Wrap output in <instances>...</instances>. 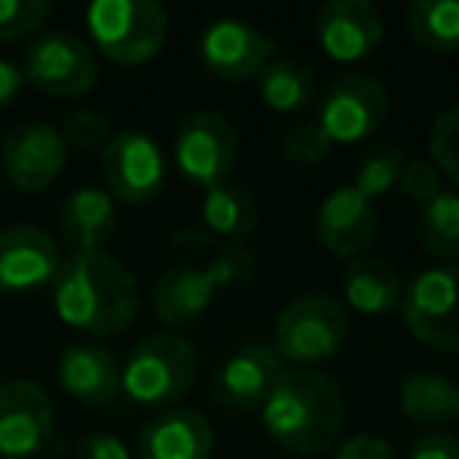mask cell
Masks as SVG:
<instances>
[{"label":"cell","instance_id":"obj_1","mask_svg":"<svg viewBox=\"0 0 459 459\" xmlns=\"http://www.w3.org/2000/svg\"><path fill=\"white\" fill-rule=\"evenodd\" d=\"M51 302L66 327L89 337H120L139 318V283L108 252H70L51 283Z\"/></svg>","mask_w":459,"mask_h":459},{"label":"cell","instance_id":"obj_2","mask_svg":"<svg viewBox=\"0 0 459 459\" xmlns=\"http://www.w3.org/2000/svg\"><path fill=\"white\" fill-rule=\"evenodd\" d=\"M262 425L281 450L318 456L346 425V394L337 377L315 368H283L262 406Z\"/></svg>","mask_w":459,"mask_h":459},{"label":"cell","instance_id":"obj_3","mask_svg":"<svg viewBox=\"0 0 459 459\" xmlns=\"http://www.w3.org/2000/svg\"><path fill=\"white\" fill-rule=\"evenodd\" d=\"M258 258L246 246H223L204 264L167 268L152 287V312L167 327H189L211 308L217 293L255 277Z\"/></svg>","mask_w":459,"mask_h":459},{"label":"cell","instance_id":"obj_4","mask_svg":"<svg viewBox=\"0 0 459 459\" xmlns=\"http://www.w3.org/2000/svg\"><path fill=\"white\" fill-rule=\"evenodd\" d=\"M198 377V352L173 331L148 333L129 350L123 362V394L145 409H173L186 400Z\"/></svg>","mask_w":459,"mask_h":459},{"label":"cell","instance_id":"obj_5","mask_svg":"<svg viewBox=\"0 0 459 459\" xmlns=\"http://www.w3.org/2000/svg\"><path fill=\"white\" fill-rule=\"evenodd\" d=\"M85 29L91 51L110 64L139 66L164 51L170 16L158 0H95L85 10Z\"/></svg>","mask_w":459,"mask_h":459},{"label":"cell","instance_id":"obj_6","mask_svg":"<svg viewBox=\"0 0 459 459\" xmlns=\"http://www.w3.org/2000/svg\"><path fill=\"white\" fill-rule=\"evenodd\" d=\"M350 337V315L331 293H306L287 302L274 321V350L283 365L315 368L337 359Z\"/></svg>","mask_w":459,"mask_h":459},{"label":"cell","instance_id":"obj_7","mask_svg":"<svg viewBox=\"0 0 459 459\" xmlns=\"http://www.w3.org/2000/svg\"><path fill=\"white\" fill-rule=\"evenodd\" d=\"M400 312L419 343L459 356V264H434L412 277Z\"/></svg>","mask_w":459,"mask_h":459},{"label":"cell","instance_id":"obj_8","mask_svg":"<svg viewBox=\"0 0 459 459\" xmlns=\"http://www.w3.org/2000/svg\"><path fill=\"white\" fill-rule=\"evenodd\" d=\"M239 158V129L221 110H195L173 135V160L186 183L211 189L227 183Z\"/></svg>","mask_w":459,"mask_h":459},{"label":"cell","instance_id":"obj_9","mask_svg":"<svg viewBox=\"0 0 459 459\" xmlns=\"http://www.w3.org/2000/svg\"><path fill=\"white\" fill-rule=\"evenodd\" d=\"M26 85L51 98H82L98 85V57L73 32H45L22 54Z\"/></svg>","mask_w":459,"mask_h":459},{"label":"cell","instance_id":"obj_10","mask_svg":"<svg viewBox=\"0 0 459 459\" xmlns=\"http://www.w3.org/2000/svg\"><path fill=\"white\" fill-rule=\"evenodd\" d=\"M101 177L114 202L148 204L164 192V152L142 129H120L101 148Z\"/></svg>","mask_w":459,"mask_h":459},{"label":"cell","instance_id":"obj_11","mask_svg":"<svg viewBox=\"0 0 459 459\" xmlns=\"http://www.w3.org/2000/svg\"><path fill=\"white\" fill-rule=\"evenodd\" d=\"M390 114V95L375 76L346 73L318 104V126L333 145H356L375 135Z\"/></svg>","mask_w":459,"mask_h":459},{"label":"cell","instance_id":"obj_12","mask_svg":"<svg viewBox=\"0 0 459 459\" xmlns=\"http://www.w3.org/2000/svg\"><path fill=\"white\" fill-rule=\"evenodd\" d=\"M283 359L277 356L274 343L268 340H255V343L239 346L237 352H230L217 371L211 375V400L223 412H262L268 403L271 390H274L277 377L283 375Z\"/></svg>","mask_w":459,"mask_h":459},{"label":"cell","instance_id":"obj_13","mask_svg":"<svg viewBox=\"0 0 459 459\" xmlns=\"http://www.w3.org/2000/svg\"><path fill=\"white\" fill-rule=\"evenodd\" d=\"M70 160L64 135L54 123L32 120L7 133L0 145V173L20 192H45L60 179Z\"/></svg>","mask_w":459,"mask_h":459},{"label":"cell","instance_id":"obj_14","mask_svg":"<svg viewBox=\"0 0 459 459\" xmlns=\"http://www.w3.org/2000/svg\"><path fill=\"white\" fill-rule=\"evenodd\" d=\"M277 51H281V45L271 35H264L252 22L237 20V16H223V20L208 22L202 39H198L202 66L221 82L258 79V73L271 60H277Z\"/></svg>","mask_w":459,"mask_h":459},{"label":"cell","instance_id":"obj_15","mask_svg":"<svg viewBox=\"0 0 459 459\" xmlns=\"http://www.w3.org/2000/svg\"><path fill=\"white\" fill-rule=\"evenodd\" d=\"M54 437V403L29 377L0 384V459H35Z\"/></svg>","mask_w":459,"mask_h":459},{"label":"cell","instance_id":"obj_16","mask_svg":"<svg viewBox=\"0 0 459 459\" xmlns=\"http://www.w3.org/2000/svg\"><path fill=\"white\" fill-rule=\"evenodd\" d=\"M64 262L57 239L39 223L0 230V293H32L51 287Z\"/></svg>","mask_w":459,"mask_h":459},{"label":"cell","instance_id":"obj_17","mask_svg":"<svg viewBox=\"0 0 459 459\" xmlns=\"http://www.w3.org/2000/svg\"><path fill=\"white\" fill-rule=\"evenodd\" d=\"M315 39L331 60L359 64L381 45V13L371 0H327L315 16Z\"/></svg>","mask_w":459,"mask_h":459},{"label":"cell","instance_id":"obj_18","mask_svg":"<svg viewBox=\"0 0 459 459\" xmlns=\"http://www.w3.org/2000/svg\"><path fill=\"white\" fill-rule=\"evenodd\" d=\"M315 237L331 255L346 262L359 258L377 237L375 202H368L356 186H340L327 192L315 211Z\"/></svg>","mask_w":459,"mask_h":459},{"label":"cell","instance_id":"obj_19","mask_svg":"<svg viewBox=\"0 0 459 459\" xmlns=\"http://www.w3.org/2000/svg\"><path fill=\"white\" fill-rule=\"evenodd\" d=\"M57 377L60 387L82 406L120 409L126 403L120 359L98 343L66 346L57 359Z\"/></svg>","mask_w":459,"mask_h":459},{"label":"cell","instance_id":"obj_20","mask_svg":"<svg viewBox=\"0 0 459 459\" xmlns=\"http://www.w3.org/2000/svg\"><path fill=\"white\" fill-rule=\"evenodd\" d=\"M139 459H211L214 431L198 409L173 406L152 415L135 440Z\"/></svg>","mask_w":459,"mask_h":459},{"label":"cell","instance_id":"obj_21","mask_svg":"<svg viewBox=\"0 0 459 459\" xmlns=\"http://www.w3.org/2000/svg\"><path fill=\"white\" fill-rule=\"evenodd\" d=\"M57 230L73 252H104L117 233V202L108 189L79 186L60 202Z\"/></svg>","mask_w":459,"mask_h":459},{"label":"cell","instance_id":"obj_22","mask_svg":"<svg viewBox=\"0 0 459 459\" xmlns=\"http://www.w3.org/2000/svg\"><path fill=\"white\" fill-rule=\"evenodd\" d=\"M343 302L362 315H390L403 306V277L390 262L377 255H359L346 262L340 274Z\"/></svg>","mask_w":459,"mask_h":459},{"label":"cell","instance_id":"obj_23","mask_svg":"<svg viewBox=\"0 0 459 459\" xmlns=\"http://www.w3.org/2000/svg\"><path fill=\"white\" fill-rule=\"evenodd\" d=\"M400 412L421 428L453 425L459 421V384L437 371H409L400 384Z\"/></svg>","mask_w":459,"mask_h":459},{"label":"cell","instance_id":"obj_24","mask_svg":"<svg viewBox=\"0 0 459 459\" xmlns=\"http://www.w3.org/2000/svg\"><path fill=\"white\" fill-rule=\"evenodd\" d=\"M202 223L211 237L243 243L258 230V202L243 183H217L204 189L202 198Z\"/></svg>","mask_w":459,"mask_h":459},{"label":"cell","instance_id":"obj_25","mask_svg":"<svg viewBox=\"0 0 459 459\" xmlns=\"http://www.w3.org/2000/svg\"><path fill=\"white\" fill-rule=\"evenodd\" d=\"M415 239L437 264H459V192L444 189L415 208Z\"/></svg>","mask_w":459,"mask_h":459},{"label":"cell","instance_id":"obj_26","mask_svg":"<svg viewBox=\"0 0 459 459\" xmlns=\"http://www.w3.org/2000/svg\"><path fill=\"white\" fill-rule=\"evenodd\" d=\"M406 32L428 54L459 51V0H412L403 13Z\"/></svg>","mask_w":459,"mask_h":459},{"label":"cell","instance_id":"obj_27","mask_svg":"<svg viewBox=\"0 0 459 459\" xmlns=\"http://www.w3.org/2000/svg\"><path fill=\"white\" fill-rule=\"evenodd\" d=\"M258 95L277 114H296L315 101L318 82H315V73L308 66L277 57L258 73Z\"/></svg>","mask_w":459,"mask_h":459},{"label":"cell","instance_id":"obj_28","mask_svg":"<svg viewBox=\"0 0 459 459\" xmlns=\"http://www.w3.org/2000/svg\"><path fill=\"white\" fill-rule=\"evenodd\" d=\"M403 164H406V158H403L400 148L377 145V148H371L368 154H362V160H359V167H356V183L352 186H356L368 202H375V198L387 195L396 186Z\"/></svg>","mask_w":459,"mask_h":459},{"label":"cell","instance_id":"obj_29","mask_svg":"<svg viewBox=\"0 0 459 459\" xmlns=\"http://www.w3.org/2000/svg\"><path fill=\"white\" fill-rule=\"evenodd\" d=\"M428 152H431V164L440 170V177H446L459 189V104L446 108L431 123Z\"/></svg>","mask_w":459,"mask_h":459},{"label":"cell","instance_id":"obj_30","mask_svg":"<svg viewBox=\"0 0 459 459\" xmlns=\"http://www.w3.org/2000/svg\"><path fill=\"white\" fill-rule=\"evenodd\" d=\"M51 13L48 0H0V45L39 35Z\"/></svg>","mask_w":459,"mask_h":459},{"label":"cell","instance_id":"obj_31","mask_svg":"<svg viewBox=\"0 0 459 459\" xmlns=\"http://www.w3.org/2000/svg\"><path fill=\"white\" fill-rule=\"evenodd\" d=\"M333 142L325 135V129L318 126V120H302L293 123L287 133L281 135V154L283 160L296 167H315L331 154Z\"/></svg>","mask_w":459,"mask_h":459},{"label":"cell","instance_id":"obj_32","mask_svg":"<svg viewBox=\"0 0 459 459\" xmlns=\"http://www.w3.org/2000/svg\"><path fill=\"white\" fill-rule=\"evenodd\" d=\"M57 129L70 152H95V148L108 145L110 139L108 114L95 108H76L73 114H66V120Z\"/></svg>","mask_w":459,"mask_h":459},{"label":"cell","instance_id":"obj_33","mask_svg":"<svg viewBox=\"0 0 459 459\" xmlns=\"http://www.w3.org/2000/svg\"><path fill=\"white\" fill-rule=\"evenodd\" d=\"M396 186H400V192L406 198H412L415 208L425 202H431L434 195H440L444 192V177H440V170L431 164V160H406L400 170V179H396Z\"/></svg>","mask_w":459,"mask_h":459},{"label":"cell","instance_id":"obj_34","mask_svg":"<svg viewBox=\"0 0 459 459\" xmlns=\"http://www.w3.org/2000/svg\"><path fill=\"white\" fill-rule=\"evenodd\" d=\"M406 459H459V437L450 431H425L409 444Z\"/></svg>","mask_w":459,"mask_h":459},{"label":"cell","instance_id":"obj_35","mask_svg":"<svg viewBox=\"0 0 459 459\" xmlns=\"http://www.w3.org/2000/svg\"><path fill=\"white\" fill-rule=\"evenodd\" d=\"M333 459H396V450L377 434H352L337 446Z\"/></svg>","mask_w":459,"mask_h":459},{"label":"cell","instance_id":"obj_36","mask_svg":"<svg viewBox=\"0 0 459 459\" xmlns=\"http://www.w3.org/2000/svg\"><path fill=\"white\" fill-rule=\"evenodd\" d=\"M76 459H133L129 446L117 434H85L76 446Z\"/></svg>","mask_w":459,"mask_h":459},{"label":"cell","instance_id":"obj_37","mask_svg":"<svg viewBox=\"0 0 459 459\" xmlns=\"http://www.w3.org/2000/svg\"><path fill=\"white\" fill-rule=\"evenodd\" d=\"M26 91V76H22V66L13 60L0 57V108H10L16 104V98Z\"/></svg>","mask_w":459,"mask_h":459},{"label":"cell","instance_id":"obj_38","mask_svg":"<svg viewBox=\"0 0 459 459\" xmlns=\"http://www.w3.org/2000/svg\"><path fill=\"white\" fill-rule=\"evenodd\" d=\"M173 246H214V237H211L208 230H179L170 237Z\"/></svg>","mask_w":459,"mask_h":459}]
</instances>
